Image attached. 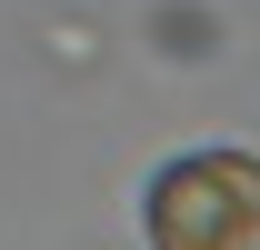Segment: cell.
<instances>
[{
  "instance_id": "1",
  "label": "cell",
  "mask_w": 260,
  "mask_h": 250,
  "mask_svg": "<svg viewBox=\"0 0 260 250\" xmlns=\"http://www.w3.org/2000/svg\"><path fill=\"white\" fill-rule=\"evenodd\" d=\"M150 250H250L260 240V160L190 150L150 180Z\"/></svg>"
}]
</instances>
